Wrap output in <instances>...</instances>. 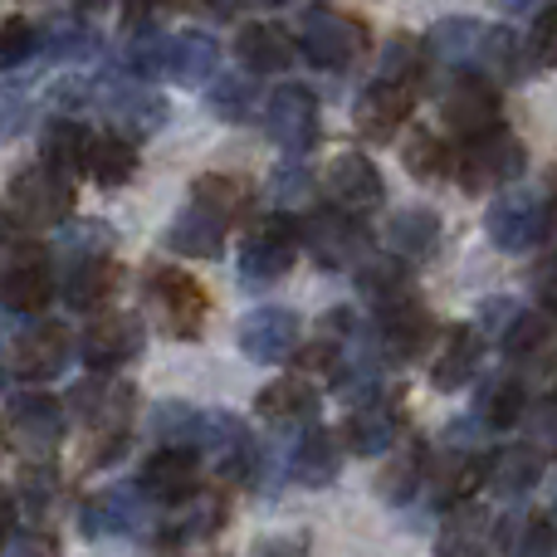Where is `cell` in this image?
Instances as JSON below:
<instances>
[{
	"mask_svg": "<svg viewBox=\"0 0 557 557\" xmlns=\"http://www.w3.org/2000/svg\"><path fill=\"white\" fill-rule=\"evenodd\" d=\"M255 557H304V539H274V543H264Z\"/></svg>",
	"mask_w": 557,
	"mask_h": 557,
	"instance_id": "57",
	"label": "cell"
},
{
	"mask_svg": "<svg viewBox=\"0 0 557 557\" xmlns=\"http://www.w3.org/2000/svg\"><path fill=\"white\" fill-rule=\"evenodd\" d=\"M441 117L450 133L480 137V133H490V127H499V94H494V84L480 74L455 78L441 98Z\"/></svg>",
	"mask_w": 557,
	"mask_h": 557,
	"instance_id": "14",
	"label": "cell"
},
{
	"mask_svg": "<svg viewBox=\"0 0 557 557\" xmlns=\"http://www.w3.org/2000/svg\"><path fill=\"white\" fill-rule=\"evenodd\" d=\"M39 49H45L49 59H59V64H78V59L98 54V35L84 20H54V25H45V35H39Z\"/></svg>",
	"mask_w": 557,
	"mask_h": 557,
	"instance_id": "43",
	"label": "cell"
},
{
	"mask_svg": "<svg viewBox=\"0 0 557 557\" xmlns=\"http://www.w3.org/2000/svg\"><path fill=\"white\" fill-rule=\"evenodd\" d=\"M74 206V191L59 172L49 166H25L10 176V191L0 201V215H15L20 225H59Z\"/></svg>",
	"mask_w": 557,
	"mask_h": 557,
	"instance_id": "4",
	"label": "cell"
},
{
	"mask_svg": "<svg viewBox=\"0 0 557 557\" xmlns=\"http://www.w3.org/2000/svg\"><path fill=\"white\" fill-rule=\"evenodd\" d=\"M225 523V499L221 494L191 490L186 499H176V513L166 519V539H211Z\"/></svg>",
	"mask_w": 557,
	"mask_h": 557,
	"instance_id": "37",
	"label": "cell"
},
{
	"mask_svg": "<svg viewBox=\"0 0 557 557\" xmlns=\"http://www.w3.org/2000/svg\"><path fill=\"white\" fill-rule=\"evenodd\" d=\"M221 74V45L201 29H182V35H166L162 45V78L182 88H201Z\"/></svg>",
	"mask_w": 557,
	"mask_h": 557,
	"instance_id": "18",
	"label": "cell"
},
{
	"mask_svg": "<svg viewBox=\"0 0 557 557\" xmlns=\"http://www.w3.org/2000/svg\"><path fill=\"white\" fill-rule=\"evenodd\" d=\"M484 231H490V240L509 255L533 250V245L548 240V196L504 191L499 201L490 206V215H484Z\"/></svg>",
	"mask_w": 557,
	"mask_h": 557,
	"instance_id": "8",
	"label": "cell"
},
{
	"mask_svg": "<svg viewBox=\"0 0 557 557\" xmlns=\"http://www.w3.org/2000/svg\"><path fill=\"white\" fill-rule=\"evenodd\" d=\"M411 98H416V88H406V84H386V78L367 84L362 98H357V113H352L357 133L372 137V143H386V137L411 117Z\"/></svg>",
	"mask_w": 557,
	"mask_h": 557,
	"instance_id": "20",
	"label": "cell"
},
{
	"mask_svg": "<svg viewBox=\"0 0 557 557\" xmlns=\"http://www.w3.org/2000/svg\"><path fill=\"white\" fill-rule=\"evenodd\" d=\"M455 166H460L465 191H494V186H509L523 176V143L504 127H490V133L470 137Z\"/></svg>",
	"mask_w": 557,
	"mask_h": 557,
	"instance_id": "5",
	"label": "cell"
},
{
	"mask_svg": "<svg viewBox=\"0 0 557 557\" xmlns=\"http://www.w3.org/2000/svg\"><path fill=\"white\" fill-rule=\"evenodd\" d=\"M69 352H74V347H69V333L54 323H39V327H29V333L15 337V367H20V376H29V382L59 376L69 362Z\"/></svg>",
	"mask_w": 557,
	"mask_h": 557,
	"instance_id": "24",
	"label": "cell"
},
{
	"mask_svg": "<svg viewBox=\"0 0 557 557\" xmlns=\"http://www.w3.org/2000/svg\"><path fill=\"white\" fill-rule=\"evenodd\" d=\"M5 441L25 455H54L64 441V406L54 396H15L5 406Z\"/></svg>",
	"mask_w": 557,
	"mask_h": 557,
	"instance_id": "10",
	"label": "cell"
},
{
	"mask_svg": "<svg viewBox=\"0 0 557 557\" xmlns=\"http://www.w3.org/2000/svg\"><path fill=\"white\" fill-rule=\"evenodd\" d=\"M392 245H396V255H406V260H421V255H431L435 245H441V215L435 211H401L392 221Z\"/></svg>",
	"mask_w": 557,
	"mask_h": 557,
	"instance_id": "39",
	"label": "cell"
},
{
	"mask_svg": "<svg viewBox=\"0 0 557 557\" xmlns=\"http://www.w3.org/2000/svg\"><path fill=\"white\" fill-rule=\"evenodd\" d=\"M347 445H352V455H367V460L386 455L396 445V411L382 401L357 406V411L347 416Z\"/></svg>",
	"mask_w": 557,
	"mask_h": 557,
	"instance_id": "35",
	"label": "cell"
},
{
	"mask_svg": "<svg viewBox=\"0 0 557 557\" xmlns=\"http://www.w3.org/2000/svg\"><path fill=\"white\" fill-rule=\"evenodd\" d=\"M0 386H5V362H0Z\"/></svg>",
	"mask_w": 557,
	"mask_h": 557,
	"instance_id": "63",
	"label": "cell"
},
{
	"mask_svg": "<svg viewBox=\"0 0 557 557\" xmlns=\"http://www.w3.org/2000/svg\"><path fill=\"white\" fill-rule=\"evenodd\" d=\"M15 529V499L5 494V484H0V533Z\"/></svg>",
	"mask_w": 557,
	"mask_h": 557,
	"instance_id": "58",
	"label": "cell"
},
{
	"mask_svg": "<svg viewBox=\"0 0 557 557\" xmlns=\"http://www.w3.org/2000/svg\"><path fill=\"white\" fill-rule=\"evenodd\" d=\"M84 162H88V133L74 117H54L45 127V137H39V166H49V172H59L69 182V176L84 172Z\"/></svg>",
	"mask_w": 557,
	"mask_h": 557,
	"instance_id": "31",
	"label": "cell"
},
{
	"mask_svg": "<svg viewBox=\"0 0 557 557\" xmlns=\"http://www.w3.org/2000/svg\"><path fill=\"white\" fill-rule=\"evenodd\" d=\"M235 54H240V64L250 69V74H278V69H288L298 59V39L288 35L284 25H274V20H260V25L240 29Z\"/></svg>",
	"mask_w": 557,
	"mask_h": 557,
	"instance_id": "23",
	"label": "cell"
},
{
	"mask_svg": "<svg viewBox=\"0 0 557 557\" xmlns=\"http://www.w3.org/2000/svg\"><path fill=\"white\" fill-rule=\"evenodd\" d=\"M548 196H557V166L548 172Z\"/></svg>",
	"mask_w": 557,
	"mask_h": 557,
	"instance_id": "60",
	"label": "cell"
},
{
	"mask_svg": "<svg viewBox=\"0 0 557 557\" xmlns=\"http://www.w3.org/2000/svg\"><path fill=\"white\" fill-rule=\"evenodd\" d=\"M523 406H529V396H523L519 376H490L480 386V396H474V421L490 425V431H509L523 416Z\"/></svg>",
	"mask_w": 557,
	"mask_h": 557,
	"instance_id": "36",
	"label": "cell"
},
{
	"mask_svg": "<svg viewBox=\"0 0 557 557\" xmlns=\"http://www.w3.org/2000/svg\"><path fill=\"white\" fill-rule=\"evenodd\" d=\"M196 425H201V411L186 401H157L152 416H147V431L162 445H191L196 450Z\"/></svg>",
	"mask_w": 557,
	"mask_h": 557,
	"instance_id": "45",
	"label": "cell"
},
{
	"mask_svg": "<svg viewBox=\"0 0 557 557\" xmlns=\"http://www.w3.org/2000/svg\"><path fill=\"white\" fill-rule=\"evenodd\" d=\"M401 166L416 176V182H441V176L450 172V152H445V143L435 133L416 127V133L406 137V147H401Z\"/></svg>",
	"mask_w": 557,
	"mask_h": 557,
	"instance_id": "44",
	"label": "cell"
},
{
	"mask_svg": "<svg viewBox=\"0 0 557 557\" xmlns=\"http://www.w3.org/2000/svg\"><path fill=\"white\" fill-rule=\"evenodd\" d=\"M166 250H176L182 260H215L225 250V221H215L201 206H186L166 225Z\"/></svg>",
	"mask_w": 557,
	"mask_h": 557,
	"instance_id": "25",
	"label": "cell"
},
{
	"mask_svg": "<svg viewBox=\"0 0 557 557\" xmlns=\"http://www.w3.org/2000/svg\"><path fill=\"white\" fill-rule=\"evenodd\" d=\"M480 484H484V460H480V455H460V450H455L450 460L435 470L431 490H435V499L455 509V504H465L474 490H480Z\"/></svg>",
	"mask_w": 557,
	"mask_h": 557,
	"instance_id": "40",
	"label": "cell"
},
{
	"mask_svg": "<svg viewBox=\"0 0 557 557\" xmlns=\"http://www.w3.org/2000/svg\"><path fill=\"white\" fill-rule=\"evenodd\" d=\"M441 64L450 69H474L480 78H513L519 74V54H513V39L504 29H490L470 15H455V20H441L425 39Z\"/></svg>",
	"mask_w": 557,
	"mask_h": 557,
	"instance_id": "1",
	"label": "cell"
},
{
	"mask_svg": "<svg viewBox=\"0 0 557 557\" xmlns=\"http://www.w3.org/2000/svg\"><path fill=\"white\" fill-rule=\"evenodd\" d=\"M78 5H84V10H98V5H108V0H78Z\"/></svg>",
	"mask_w": 557,
	"mask_h": 557,
	"instance_id": "61",
	"label": "cell"
},
{
	"mask_svg": "<svg viewBox=\"0 0 557 557\" xmlns=\"http://www.w3.org/2000/svg\"><path fill=\"white\" fill-rule=\"evenodd\" d=\"M357 288H362L372 304H386V298L411 294V288H406V270L401 264H392V260H367L362 270H357Z\"/></svg>",
	"mask_w": 557,
	"mask_h": 557,
	"instance_id": "47",
	"label": "cell"
},
{
	"mask_svg": "<svg viewBox=\"0 0 557 557\" xmlns=\"http://www.w3.org/2000/svg\"><path fill=\"white\" fill-rule=\"evenodd\" d=\"M260 5H288V0H260Z\"/></svg>",
	"mask_w": 557,
	"mask_h": 557,
	"instance_id": "62",
	"label": "cell"
},
{
	"mask_svg": "<svg viewBox=\"0 0 557 557\" xmlns=\"http://www.w3.org/2000/svg\"><path fill=\"white\" fill-rule=\"evenodd\" d=\"M298 49H304V59L318 69H347L367 49V29H362V20L347 15V10L313 5L304 15V29H298Z\"/></svg>",
	"mask_w": 557,
	"mask_h": 557,
	"instance_id": "2",
	"label": "cell"
},
{
	"mask_svg": "<svg viewBox=\"0 0 557 557\" xmlns=\"http://www.w3.org/2000/svg\"><path fill=\"white\" fill-rule=\"evenodd\" d=\"M304 245L327 270H347V264L367 260V231L352 221V211H313L304 221Z\"/></svg>",
	"mask_w": 557,
	"mask_h": 557,
	"instance_id": "11",
	"label": "cell"
},
{
	"mask_svg": "<svg viewBox=\"0 0 557 557\" xmlns=\"http://www.w3.org/2000/svg\"><path fill=\"white\" fill-rule=\"evenodd\" d=\"M494 553V519L480 504H455L445 529L435 533V557H490Z\"/></svg>",
	"mask_w": 557,
	"mask_h": 557,
	"instance_id": "22",
	"label": "cell"
},
{
	"mask_svg": "<svg viewBox=\"0 0 557 557\" xmlns=\"http://www.w3.org/2000/svg\"><path fill=\"white\" fill-rule=\"evenodd\" d=\"M108 250H113V231L103 221H69L54 240V255H64L69 264L108 260Z\"/></svg>",
	"mask_w": 557,
	"mask_h": 557,
	"instance_id": "41",
	"label": "cell"
},
{
	"mask_svg": "<svg viewBox=\"0 0 557 557\" xmlns=\"http://www.w3.org/2000/svg\"><path fill=\"white\" fill-rule=\"evenodd\" d=\"M421 474H425V445H411V450L396 455V460L382 470V494L392 504L411 499V494L421 490Z\"/></svg>",
	"mask_w": 557,
	"mask_h": 557,
	"instance_id": "46",
	"label": "cell"
},
{
	"mask_svg": "<svg viewBox=\"0 0 557 557\" xmlns=\"http://www.w3.org/2000/svg\"><path fill=\"white\" fill-rule=\"evenodd\" d=\"M206 98H211V113L221 117V123H245V117H255L260 88H255L250 74H221Z\"/></svg>",
	"mask_w": 557,
	"mask_h": 557,
	"instance_id": "42",
	"label": "cell"
},
{
	"mask_svg": "<svg viewBox=\"0 0 557 557\" xmlns=\"http://www.w3.org/2000/svg\"><path fill=\"white\" fill-rule=\"evenodd\" d=\"M84 533L88 539H113V533H137L143 529V504L133 490H103L84 504Z\"/></svg>",
	"mask_w": 557,
	"mask_h": 557,
	"instance_id": "29",
	"label": "cell"
},
{
	"mask_svg": "<svg viewBox=\"0 0 557 557\" xmlns=\"http://www.w3.org/2000/svg\"><path fill=\"white\" fill-rule=\"evenodd\" d=\"M494 5H499V10H509V15H529V10L539 5V0H494Z\"/></svg>",
	"mask_w": 557,
	"mask_h": 557,
	"instance_id": "59",
	"label": "cell"
},
{
	"mask_svg": "<svg viewBox=\"0 0 557 557\" xmlns=\"http://www.w3.org/2000/svg\"><path fill=\"white\" fill-rule=\"evenodd\" d=\"M0 557H59V543L39 529H10L0 533Z\"/></svg>",
	"mask_w": 557,
	"mask_h": 557,
	"instance_id": "52",
	"label": "cell"
},
{
	"mask_svg": "<svg viewBox=\"0 0 557 557\" xmlns=\"http://www.w3.org/2000/svg\"><path fill=\"white\" fill-rule=\"evenodd\" d=\"M201 480V460L191 455V445H162L157 455L143 460V474H137V490L157 504H176L196 490Z\"/></svg>",
	"mask_w": 557,
	"mask_h": 557,
	"instance_id": "16",
	"label": "cell"
},
{
	"mask_svg": "<svg viewBox=\"0 0 557 557\" xmlns=\"http://www.w3.org/2000/svg\"><path fill=\"white\" fill-rule=\"evenodd\" d=\"M29 113H35V103L25 98V88L0 84V143H10V137L25 133V127H29Z\"/></svg>",
	"mask_w": 557,
	"mask_h": 557,
	"instance_id": "51",
	"label": "cell"
},
{
	"mask_svg": "<svg viewBox=\"0 0 557 557\" xmlns=\"http://www.w3.org/2000/svg\"><path fill=\"white\" fill-rule=\"evenodd\" d=\"M553 553H557V539L543 519L523 523V533L513 539V557H553Z\"/></svg>",
	"mask_w": 557,
	"mask_h": 557,
	"instance_id": "54",
	"label": "cell"
},
{
	"mask_svg": "<svg viewBox=\"0 0 557 557\" xmlns=\"http://www.w3.org/2000/svg\"><path fill=\"white\" fill-rule=\"evenodd\" d=\"M376 333H382L376 343L386 347V357H416L425 343H431L435 323L411 294H401V298L376 304Z\"/></svg>",
	"mask_w": 557,
	"mask_h": 557,
	"instance_id": "19",
	"label": "cell"
},
{
	"mask_svg": "<svg viewBox=\"0 0 557 557\" xmlns=\"http://www.w3.org/2000/svg\"><path fill=\"white\" fill-rule=\"evenodd\" d=\"M147 308H152V318L166 327L172 337H182V343H191L196 333H201L206 323V288L196 284L186 270H152L147 274Z\"/></svg>",
	"mask_w": 557,
	"mask_h": 557,
	"instance_id": "3",
	"label": "cell"
},
{
	"mask_svg": "<svg viewBox=\"0 0 557 557\" xmlns=\"http://www.w3.org/2000/svg\"><path fill=\"white\" fill-rule=\"evenodd\" d=\"M539 480H543V455L533 445H509V450H499L484 465V484H494V494H509V499L529 494Z\"/></svg>",
	"mask_w": 557,
	"mask_h": 557,
	"instance_id": "32",
	"label": "cell"
},
{
	"mask_svg": "<svg viewBox=\"0 0 557 557\" xmlns=\"http://www.w3.org/2000/svg\"><path fill=\"white\" fill-rule=\"evenodd\" d=\"M255 411L270 425H308L318 416V392L308 376H278L255 396Z\"/></svg>",
	"mask_w": 557,
	"mask_h": 557,
	"instance_id": "26",
	"label": "cell"
},
{
	"mask_svg": "<svg viewBox=\"0 0 557 557\" xmlns=\"http://www.w3.org/2000/svg\"><path fill=\"white\" fill-rule=\"evenodd\" d=\"M533 288H539L543 304H553V308H557V255L539 264V274H533Z\"/></svg>",
	"mask_w": 557,
	"mask_h": 557,
	"instance_id": "56",
	"label": "cell"
},
{
	"mask_svg": "<svg viewBox=\"0 0 557 557\" xmlns=\"http://www.w3.org/2000/svg\"><path fill=\"white\" fill-rule=\"evenodd\" d=\"M191 206L211 211L215 221H245L255 211V182L245 176H231V172H211V176H196L191 186Z\"/></svg>",
	"mask_w": 557,
	"mask_h": 557,
	"instance_id": "27",
	"label": "cell"
},
{
	"mask_svg": "<svg viewBox=\"0 0 557 557\" xmlns=\"http://www.w3.org/2000/svg\"><path fill=\"white\" fill-rule=\"evenodd\" d=\"M376 78L416 88V78H421V49H416L411 39H392V45L382 49V69H376Z\"/></svg>",
	"mask_w": 557,
	"mask_h": 557,
	"instance_id": "49",
	"label": "cell"
},
{
	"mask_svg": "<svg viewBox=\"0 0 557 557\" xmlns=\"http://www.w3.org/2000/svg\"><path fill=\"white\" fill-rule=\"evenodd\" d=\"M35 49H39V35L29 20H20V15L0 20V74H5V69H20Z\"/></svg>",
	"mask_w": 557,
	"mask_h": 557,
	"instance_id": "48",
	"label": "cell"
},
{
	"mask_svg": "<svg viewBox=\"0 0 557 557\" xmlns=\"http://www.w3.org/2000/svg\"><path fill=\"white\" fill-rule=\"evenodd\" d=\"M499 343H504V352H509V362H519V367H539V362H548V357L557 352V323L548 313H513V323L499 333Z\"/></svg>",
	"mask_w": 557,
	"mask_h": 557,
	"instance_id": "28",
	"label": "cell"
},
{
	"mask_svg": "<svg viewBox=\"0 0 557 557\" xmlns=\"http://www.w3.org/2000/svg\"><path fill=\"white\" fill-rule=\"evenodd\" d=\"M20 490H25V509H49V494H54V474L49 470H25V480H20Z\"/></svg>",
	"mask_w": 557,
	"mask_h": 557,
	"instance_id": "55",
	"label": "cell"
},
{
	"mask_svg": "<svg viewBox=\"0 0 557 557\" xmlns=\"http://www.w3.org/2000/svg\"><path fill=\"white\" fill-rule=\"evenodd\" d=\"M327 191H333V201L343 206V211L362 215V211H376V206H382L386 186H382V172H376L362 152H343V157H333V166H327Z\"/></svg>",
	"mask_w": 557,
	"mask_h": 557,
	"instance_id": "21",
	"label": "cell"
},
{
	"mask_svg": "<svg viewBox=\"0 0 557 557\" xmlns=\"http://www.w3.org/2000/svg\"><path fill=\"white\" fill-rule=\"evenodd\" d=\"M113 288H117L113 260H84V264H69L59 294H64L69 308H98V304H108V298H113Z\"/></svg>",
	"mask_w": 557,
	"mask_h": 557,
	"instance_id": "38",
	"label": "cell"
},
{
	"mask_svg": "<svg viewBox=\"0 0 557 557\" xmlns=\"http://www.w3.org/2000/svg\"><path fill=\"white\" fill-rule=\"evenodd\" d=\"M264 127H270V137L278 147L308 152V147L318 143V98L308 94L304 84L274 88L270 103H264Z\"/></svg>",
	"mask_w": 557,
	"mask_h": 557,
	"instance_id": "13",
	"label": "cell"
},
{
	"mask_svg": "<svg viewBox=\"0 0 557 557\" xmlns=\"http://www.w3.org/2000/svg\"><path fill=\"white\" fill-rule=\"evenodd\" d=\"M480 352H484L480 327H455V333L445 337L435 367H431V382L441 386V392H455V386H465L474 376V367H480Z\"/></svg>",
	"mask_w": 557,
	"mask_h": 557,
	"instance_id": "34",
	"label": "cell"
},
{
	"mask_svg": "<svg viewBox=\"0 0 557 557\" xmlns=\"http://www.w3.org/2000/svg\"><path fill=\"white\" fill-rule=\"evenodd\" d=\"M553 406H557V392H553Z\"/></svg>",
	"mask_w": 557,
	"mask_h": 557,
	"instance_id": "64",
	"label": "cell"
},
{
	"mask_svg": "<svg viewBox=\"0 0 557 557\" xmlns=\"http://www.w3.org/2000/svg\"><path fill=\"white\" fill-rule=\"evenodd\" d=\"M270 196L278 211H298V206L313 201V176H308L304 166H278L270 176Z\"/></svg>",
	"mask_w": 557,
	"mask_h": 557,
	"instance_id": "50",
	"label": "cell"
},
{
	"mask_svg": "<svg viewBox=\"0 0 557 557\" xmlns=\"http://www.w3.org/2000/svg\"><path fill=\"white\" fill-rule=\"evenodd\" d=\"M54 298V274L45 270L39 250H15L0 264V304L10 313H39Z\"/></svg>",
	"mask_w": 557,
	"mask_h": 557,
	"instance_id": "17",
	"label": "cell"
},
{
	"mask_svg": "<svg viewBox=\"0 0 557 557\" xmlns=\"http://www.w3.org/2000/svg\"><path fill=\"white\" fill-rule=\"evenodd\" d=\"M94 108L108 117V127H113V133L133 137V143L152 137L157 127L166 123L162 94H152V88H143V84H117V78L94 84Z\"/></svg>",
	"mask_w": 557,
	"mask_h": 557,
	"instance_id": "7",
	"label": "cell"
},
{
	"mask_svg": "<svg viewBox=\"0 0 557 557\" xmlns=\"http://www.w3.org/2000/svg\"><path fill=\"white\" fill-rule=\"evenodd\" d=\"M298 225L288 221V215H264L260 225H250V235H245V255H240V274L250 278V284H274V278H284L294 270L298 260Z\"/></svg>",
	"mask_w": 557,
	"mask_h": 557,
	"instance_id": "9",
	"label": "cell"
},
{
	"mask_svg": "<svg viewBox=\"0 0 557 557\" xmlns=\"http://www.w3.org/2000/svg\"><path fill=\"white\" fill-rule=\"evenodd\" d=\"M196 450L215 455V470L221 480H255L260 474V450H255V435L240 416L231 411H201L196 425Z\"/></svg>",
	"mask_w": 557,
	"mask_h": 557,
	"instance_id": "6",
	"label": "cell"
},
{
	"mask_svg": "<svg viewBox=\"0 0 557 557\" xmlns=\"http://www.w3.org/2000/svg\"><path fill=\"white\" fill-rule=\"evenodd\" d=\"M84 172H94L98 186H127L133 182V172H137V143L133 137H123V133H113V127L98 133V137H88Z\"/></svg>",
	"mask_w": 557,
	"mask_h": 557,
	"instance_id": "30",
	"label": "cell"
},
{
	"mask_svg": "<svg viewBox=\"0 0 557 557\" xmlns=\"http://www.w3.org/2000/svg\"><path fill=\"white\" fill-rule=\"evenodd\" d=\"M304 333H298V318L288 308H250L240 318V352L260 367H278L298 352Z\"/></svg>",
	"mask_w": 557,
	"mask_h": 557,
	"instance_id": "12",
	"label": "cell"
},
{
	"mask_svg": "<svg viewBox=\"0 0 557 557\" xmlns=\"http://www.w3.org/2000/svg\"><path fill=\"white\" fill-rule=\"evenodd\" d=\"M529 54H533V64L557 69V5H548L539 20H533V29H529Z\"/></svg>",
	"mask_w": 557,
	"mask_h": 557,
	"instance_id": "53",
	"label": "cell"
},
{
	"mask_svg": "<svg viewBox=\"0 0 557 557\" xmlns=\"http://www.w3.org/2000/svg\"><path fill=\"white\" fill-rule=\"evenodd\" d=\"M337 460H343V455H337V441L323 431V425H313V431L294 445V455H288V474H294L298 484L323 490V484L337 480Z\"/></svg>",
	"mask_w": 557,
	"mask_h": 557,
	"instance_id": "33",
	"label": "cell"
},
{
	"mask_svg": "<svg viewBox=\"0 0 557 557\" xmlns=\"http://www.w3.org/2000/svg\"><path fill=\"white\" fill-rule=\"evenodd\" d=\"M143 352V323L133 313H103L84 333V362L88 372H123L133 357Z\"/></svg>",
	"mask_w": 557,
	"mask_h": 557,
	"instance_id": "15",
	"label": "cell"
}]
</instances>
